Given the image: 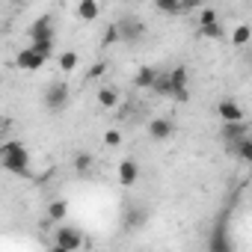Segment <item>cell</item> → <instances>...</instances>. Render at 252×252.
I'll use <instances>...</instances> for the list:
<instances>
[{"label": "cell", "mask_w": 252, "mask_h": 252, "mask_svg": "<svg viewBox=\"0 0 252 252\" xmlns=\"http://www.w3.org/2000/svg\"><path fill=\"white\" fill-rule=\"evenodd\" d=\"M48 252H68V249H63V246H57V243H54V246H51Z\"/></svg>", "instance_id": "obj_28"}, {"label": "cell", "mask_w": 252, "mask_h": 252, "mask_svg": "<svg viewBox=\"0 0 252 252\" xmlns=\"http://www.w3.org/2000/svg\"><path fill=\"white\" fill-rule=\"evenodd\" d=\"M54 243L63 246V249H68V252H77V249L83 246V234H80L77 228H71V225H63V228H57Z\"/></svg>", "instance_id": "obj_4"}, {"label": "cell", "mask_w": 252, "mask_h": 252, "mask_svg": "<svg viewBox=\"0 0 252 252\" xmlns=\"http://www.w3.org/2000/svg\"><path fill=\"white\" fill-rule=\"evenodd\" d=\"M104 143H107V146H110V149H116V146H119V143H122V134H119V131H116V128H113V131H107V134H104Z\"/></svg>", "instance_id": "obj_26"}, {"label": "cell", "mask_w": 252, "mask_h": 252, "mask_svg": "<svg viewBox=\"0 0 252 252\" xmlns=\"http://www.w3.org/2000/svg\"><path fill=\"white\" fill-rule=\"evenodd\" d=\"M208 24H217V12H214V9H202V18H199V27H208Z\"/></svg>", "instance_id": "obj_25"}, {"label": "cell", "mask_w": 252, "mask_h": 252, "mask_svg": "<svg viewBox=\"0 0 252 252\" xmlns=\"http://www.w3.org/2000/svg\"><path fill=\"white\" fill-rule=\"evenodd\" d=\"M231 42H234V48L249 45V42H252V27H249V24H237L234 33H231Z\"/></svg>", "instance_id": "obj_17"}, {"label": "cell", "mask_w": 252, "mask_h": 252, "mask_svg": "<svg viewBox=\"0 0 252 252\" xmlns=\"http://www.w3.org/2000/svg\"><path fill=\"white\" fill-rule=\"evenodd\" d=\"M137 178H140V166L134 160H122L119 163V184L122 187H134Z\"/></svg>", "instance_id": "obj_10"}, {"label": "cell", "mask_w": 252, "mask_h": 252, "mask_svg": "<svg viewBox=\"0 0 252 252\" xmlns=\"http://www.w3.org/2000/svg\"><path fill=\"white\" fill-rule=\"evenodd\" d=\"M65 214H68V202H65V199H54V202H48V220L60 222V220H65Z\"/></svg>", "instance_id": "obj_16"}, {"label": "cell", "mask_w": 252, "mask_h": 252, "mask_svg": "<svg viewBox=\"0 0 252 252\" xmlns=\"http://www.w3.org/2000/svg\"><path fill=\"white\" fill-rule=\"evenodd\" d=\"M30 48H33L36 54H42V57L48 60V57L54 54V39H48V42H30Z\"/></svg>", "instance_id": "obj_22"}, {"label": "cell", "mask_w": 252, "mask_h": 252, "mask_svg": "<svg viewBox=\"0 0 252 252\" xmlns=\"http://www.w3.org/2000/svg\"><path fill=\"white\" fill-rule=\"evenodd\" d=\"M199 33H202L205 39H220V36H222V27H220V21H217V24H208V27H199Z\"/></svg>", "instance_id": "obj_23"}, {"label": "cell", "mask_w": 252, "mask_h": 252, "mask_svg": "<svg viewBox=\"0 0 252 252\" xmlns=\"http://www.w3.org/2000/svg\"><path fill=\"white\" fill-rule=\"evenodd\" d=\"M30 39H33V42H48V39H54V24H51V18H39V21L30 27Z\"/></svg>", "instance_id": "obj_11"}, {"label": "cell", "mask_w": 252, "mask_h": 252, "mask_svg": "<svg viewBox=\"0 0 252 252\" xmlns=\"http://www.w3.org/2000/svg\"><path fill=\"white\" fill-rule=\"evenodd\" d=\"M208 252H231V240H228L225 222H220V225H214V228H211V237H208Z\"/></svg>", "instance_id": "obj_6"}, {"label": "cell", "mask_w": 252, "mask_h": 252, "mask_svg": "<svg viewBox=\"0 0 252 252\" xmlns=\"http://www.w3.org/2000/svg\"><path fill=\"white\" fill-rule=\"evenodd\" d=\"M169 77H172V101H187L190 98V89H187V83H190V74H187V68L184 65H175L172 71H169Z\"/></svg>", "instance_id": "obj_3"}, {"label": "cell", "mask_w": 252, "mask_h": 252, "mask_svg": "<svg viewBox=\"0 0 252 252\" xmlns=\"http://www.w3.org/2000/svg\"><path fill=\"white\" fill-rule=\"evenodd\" d=\"M0 163H3V169L9 175H30V155L21 143H6L3 149H0Z\"/></svg>", "instance_id": "obj_1"}, {"label": "cell", "mask_w": 252, "mask_h": 252, "mask_svg": "<svg viewBox=\"0 0 252 252\" xmlns=\"http://www.w3.org/2000/svg\"><path fill=\"white\" fill-rule=\"evenodd\" d=\"M158 68H152V65H143L140 71H137V77H134V86L137 89H152L155 86V80H158Z\"/></svg>", "instance_id": "obj_12"}, {"label": "cell", "mask_w": 252, "mask_h": 252, "mask_svg": "<svg viewBox=\"0 0 252 252\" xmlns=\"http://www.w3.org/2000/svg\"><path fill=\"white\" fill-rule=\"evenodd\" d=\"M172 131H175V128H172V122H169V119H152V122H149V137L158 140V143L169 140Z\"/></svg>", "instance_id": "obj_8"}, {"label": "cell", "mask_w": 252, "mask_h": 252, "mask_svg": "<svg viewBox=\"0 0 252 252\" xmlns=\"http://www.w3.org/2000/svg\"><path fill=\"white\" fill-rule=\"evenodd\" d=\"M77 68V54L74 51H63L60 54V71H74Z\"/></svg>", "instance_id": "obj_20"}, {"label": "cell", "mask_w": 252, "mask_h": 252, "mask_svg": "<svg viewBox=\"0 0 252 252\" xmlns=\"http://www.w3.org/2000/svg\"><path fill=\"white\" fill-rule=\"evenodd\" d=\"M222 140H228L231 146L240 143V140H246V125H243V122H237V125H222Z\"/></svg>", "instance_id": "obj_14"}, {"label": "cell", "mask_w": 252, "mask_h": 252, "mask_svg": "<svg viewBox=\"0 0 252 252\" xmlns=\"http://www.w3.org/2000/svg\"><path fill=\"white\" fill-rule=\"evenodd\" d=\"M217 116L222 119V125H237V122H243V110L237 107V101H220Z\"/></svg>", "instance_id": "obj_7"}, {"label": "cell", "mask_w": 252, "mask_h": 252, "mask_svg": "<svg viewBox=\"0 0 252 252\" xmlns=\"http://www.w3.org/2000/svg\"><path fill=\"white\" fill-rule=\"evenodd\" d=\"M68 95H71L68 83L57 80V83H51V86L45 89V107H48V110H63V107L68 104Z\"/></svg>", "instance_id": "obj_2"}, {"label": "cell", "mask_w": 252, "mask_h": 252, "mask_svg": "<svg viewBox=\"0 0 252 252\" xmlns=\"http://www.w3.org/2000/svg\"><path fill=\"white\" fill-rule=\"evenodd\" d=\"M116 27H119V39H125V42H137L140 36H146V24L137 18H122V21H116Z\"/></svg>", "instance_id": "obj_5"}, {"label": "cell", "mask_w": 252, "mask_h": 252, "mask_svg": "<svg viewBox=\"0 0 252 252\" xmlns=\"http://www.w3.org/2000/svg\"><path fill=\"white\" fill-rule=\"evenodd\" d=\"M74 12H77V18H80V21H98V15H101V6L95 3V0H80Z\"/></svg>", "instance_id": "obj_13"}, {"label": "cell", "mask_w": 252, "mask_h": 252, "mask_svg": "<svg viewBox=\"0 0 252 252\" xmlns=\"http://www.w3.org/2000/svg\"><path fill=\"white\" fill-rule=\"evenodd\" d=\"M98 104L101 107H107V110H113V107H119V92L113 89V86H104V89H98Z\"/></svg>", "instance_id": "obj_15"}, {"label": "cell", "mask_w": 252, "mask_h": 252, "mask_svg": "<svg viewBox=\"0 0 252 252\" xmlns=\"http://www.w3.org/2000/svg\"><path fill=\"white\" fill-rule=\"evenodd\" d=\"M98 74H104V63H98V65H92V71H89V77H98Z\"/></svg>", "instance_id": "obj_27"}, {"label": "cell", "mask_w": 252, "mask_h": 252, "mask_svg": "<svg viewBox=\"0 0 252 252\" xmlns=\"http://www.w3.org/2000/svg\"><path fill=\"white\" fill-rule=\"evenodd\" d=\"M45 63H48V60H45L42 54H36L33 48H24V51L18 54V65H21L24 71H39Z\"/></svg>", "instance_id": "obj_9"}, {"label": "cell", "mask_w": 252, "mask_h": 252, "mask_svg": "<svg viewBox=\"0 0 252 252\" xmlns=\"http://www.w3.org/2000/svg\"><path fill=\"white\" fill-rule=\"evenodd\" d=\"M71 166H74L77 172H86V169L92 166V155H89V152H77L74 160H71Z\"/></svg>", "instance_id": "obj_21"}, {"label": "cell", "mask_w": 252, "mask_h": 252, "mask_svg": "<svg viewBox=\"0 0 252 252\" xmlns=\"http://www.w3.org/2000/svg\"><path fill=\"white\" fill-rule=\"evenodd\" d=\"M181 9H184V3H175V0H163V3H158V12L175 15V12H181Z\"/></svg>", "instance_id": "obj_24"}, {"label": "cell", "mask_w": 252, "mask_h": 252, "mask_svg": "<svg viewBox=\"0 0 252 252\" xmlns=\"http://www.w3.org/2000/svg\"><path fill=\"white\" fill-rule=\"evenodd\" d=\"M152 89H155L158 95H166V98H172V77H169V71H160Z\"/></svg>", "instance_id": "obj_19"}, {"label": "cell", "mask_w": 252, "mask_h": 252, "mask_svg": "<svg viewBox=\"0 0 252 252\" xmlns=\"http://www.w3.org/2000/svg\"><path fill=\"white\" fill-rule=\"evenodd\" d=\"M231 152L237 155V160H243V163H252V137H246V140L234 143V146H231Z\"/></svg>", "instance_id": "obj_18"}]
</instances>
